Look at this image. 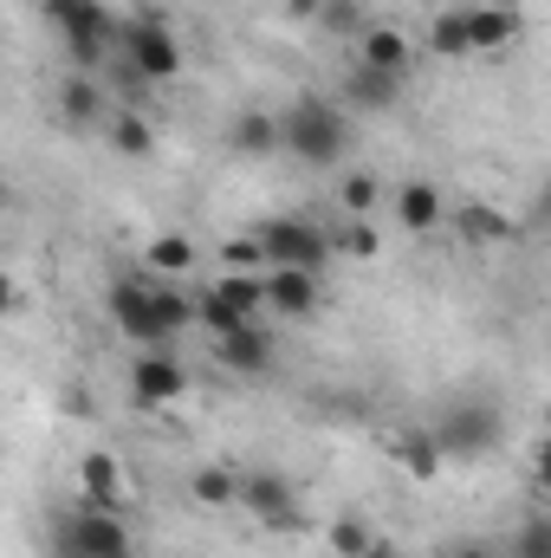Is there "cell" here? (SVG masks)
<instances>
[{
	"mask_svg": "<svg viewBox=\"0 0 551 558\" xmlns=\"http://www.w3.org/2000/svg\"><path fill=\"white\" fill-rule=\"evenodd\" d=\"M279 149L298 156V162H311V169L344 162V149H351V111L331 105V98H311V92L292 98L279 111Z\"/></svg>",
	"mask_w": 551,
	"mask_h": 558,
	"instance_id": "6da1fadb",
	"label": "cell"
},
{
	"mask_svg": "<svg viewBox=\"0 0 551 558\" xmlns=\"http://www.w3.org/2000/svg\"><path fill=\"white\" fill-rule=\"evenodd\" d=\"M454 558H493V553H487V546H461Z\"/></svg>",
	"mask_w": 551,
	"mask_h": 558,
	"instance_id": "8d00e7d4",
	"label": "cell"
},
{
	"mask_svg": "<svg viewBox=\"0 0 551 558\" xmlns=\"http://www.w3.org/2000/svg\"><path fill=\"white\" fill-rule=\"evenodd\" d=\"M188 397V364L169 357V351H137L131 357V403L137 410H162V403H182Z\"/></svg>",
	"mask_w": 551,
	"mask_h": 558,
	"instance_id": "9c48e42d",
	"label": "cell"
},
{
	"mask_svg": "<svg viewBox=\"0 0 551 558\" xmlns=\"http://www.w3.org/2000/svg\"><path fill=\"white\" fill-rule=\"evenodd\" d=\"M215 364L234 371V377H267L273 371V331L254 318V325H234L215 338Z\"/></svg>",
	"mask_w": 551,
	"mask_h": 558,
	"instance_id": "5bb4252c",
	"label": "cell"
},
{
	"mask_svg": "<svg viewBox=\"0 0 551 558\" xmlns=\"http://www.w3.org/2000/svg\"><path fill=\"white\" fill-rule=\"evenodd\" d=\"M254 241H260L267 267H292V274H325V260H331V234L311 215H267V221H254Z\"/></svg>",
	"mask_w": 551,
	"mask_h": 558,
	"instance_id": "5b68a950",
	"label": "cell"
},
{
	"mask_svg": "<svg viewBox=\"0 0 551 558\" xmlns=\"http://www.w3.org/2000/svg\"><path fill=\"white\" fill-rule=\"evenodd\" d=\"M428 435H434L441 461H480L487 448H500V435H506V410L487 403V397H461V403H448V410L434 416Z\"/></svg>",
	"mask_w": 551,
	"mask_h": 558,
	"instance_id": "3957f363",
	"label": "cell"
},
{
	"mask_svg": "<svg viewBox=\"0 0 551 558\" xmlns=\"http://www.w3.org/2000/svg\"><path fill=\"white\" fill-rule=\"evenodd\" d=\"M370 558H403V553H396L390 539H377V546H370Z\"/></svg>",
	"mask_w": 551,
	"mask_h": 558,
	"instance_id": "d590c367",
	"label": "cell"
},
{
	"mask_svg": "<svg viewBox=\"0 0 551 558\" xmlns=\"http://www.w3.org/2000/svg\"><path fill=\"white\" fill-rule=\"evenodd\" d=\"M403 98V78H383V72H351L344 78V111H390Z\"/></svg>",
	"mask_w": 551,
	"mask_h": 558,
	"instance_id": "7402d4cb",
	"label": "cell"
},
{
	"mask_svg": "<svg viewBox=\"0 0 551 558\" xmlns=\"http://www.w3.org/2000/svg\"><path fill=\"white\" fill-rule=\"evenodd\" d=\"M383 202V182H377V169H351L344 182H338V208L344 215H370Z\"/></svg>",
	"mask_w": 551,
	"mask_h": 558,
	"instance_id": "83f0119b",
	"label": "cell"
},
{
	"mask_svg": "<svg viewBox=\"0 0 551 558\" xmlns=\"http://www.w3.org/2000/svg\"><path fill=\"white\" fill-rule=\"evenodd\" d=\"M72 481H78V500L98 507V513H131L137 487H131V468L111 454V448H85L72 461Z\"/></svg>",
	"mask_w": 551,
	"mask_h": 558,
	"instance_id": "ba28073f",
	"label": "cell"
},
{
	"mask_svg": "<svg viewBox=\"0 0 551 558\" xmlns=\"http://www.w3.org/2000/svg\"><path fill=\"white\" fill-rule=\"evenodd\" d=\"M234 494H241V468L208 461V468H195V474H188V500H195V507H208V513H228V507H234Z\"/></svg>",
	"mask_w": 551,
	"mask_h": 558,
	"instance_id": "44dd1931",
	"label": "cell"
},
{
	"mask_svg": "<svg viewBox=\"0 0 551 558\" xmlns=\"http://www.w3.org/2000/svg\"><path fill=\"white\" fill-rule=\"evenodd\" d=\"M234 507H241V513H254L267 533H305L298 487H292V474H279V468H254V474H241Z\"/></svg>",
	"mask_w": 551,
	"mask_h": 558,
	"instance_id": "8992f818",
	"label": "cell"
},
{
	"mask_svg": "<svg viewBox=\"0 0 551 558\" xmlns=\"http://www.w3.org/2000/svg\"><path fill=\"white\" fill-rule=\"evenodd\" d=\"M260 286H267V312L273 318H311L318 312V274H292V267H267L260 274Z\"/></svg>",
	"mask_w": 551,
	"mask_h": 558,
	"instance_id": "e0dca14e",
	"label": "cell"
},
{
	"mask_svg": "<svg viewBox=\"0 0 551 558\" xmlns=\"http://www.w3.org/2000/svg\"><path fill=\"white\" fill-rule=\"evenodd\" d=\"M39 7V20L65 39V33H98V39H111L118 46V13L105 7V0H33Z\"/></svg>",
	"mask_w": 551,
	"mask_h": 558,
	"instance_id": "9a60e30c",
	"label": "cell"
},
{
	"mask_svg": "<svg viewBox=\"0 0 551 558\" xmlns=\"http://www.w3.org/2000/svg\"><path fill=\"white\" fill-rule=\"evenodd\" d=\"M331 247H344L351 260H377V254H383V234L370 228V215H344V234H338Z\"/></svg>",
	"mask_w": 551,
	"mask_h": 558,
	"instance_id": "f546056e",
	"label": "cell"
},
{
	"mask_svg": "<svg viewBox=\"0 0 551 558\" xmlns=\"http://www.w3.org/2000/svg\"><path fill=\"white\" fill-rule=\"evenodd\" d=\"M325 0H285V20H318Z\"/></svg>",
	"mask_w": 551,
	"mask_h": 558,
	"instance_id": "e575fe53",
	"label": "cell"
},
{
	"mask_svg": "<svg viewBox=\"0 0 551 558\" xmlns=\"http://www.w3.org/2000/svg\"><path fill=\"white\" fill-rule=\"evenodd\" d=\"M149 299H156V318H162V331H169V344L195 331V299H188L182 286H169V279H156V286H149Z\"/></svg>",
	"mask_w": 551,
	"mask_h": 558,
	"instance_id": "603a6c76",
	"label": "cell"
},
{
	"mask_svg": "<svg viewBox=\"0 0 551 558\" xmlns=\"http://www.w3.org/2000/svg\"><path fill=\"white\" fill-rule=\"evenodd\" d=\"M118 46H124V72L137 85H175L182 78V39H175L162 7H137L131 20H118Z\"/></svg>",
	"mask_w": 551,
	"mask_h": 558,
	"instance_id": "7a4b0ae2",
	"label": "cell"
},
{
	"mask_svg": "<svg viewBox=\"0 0 551 558\" xmlns=\"http://www.w3.org/2000/svg\"><path fill=\"white\" fill-rule=\"evenodd\" d=\"M441 228H454L467 247H506L519 228H513V215L506 208H493V202H461V208H448V221Z\"/></svg>",
	"mask_w": 551,
	"mask_h": 558,
	"instance_id": "2e32d148",
	"label": "cell"
},
{
	"mask_svg": "<svg viewBox=\"0 0 551 558\" xmlns=\"http://www.w3.org/2000/svg\"><path fill=\"white\" fill-rule=\"evenodd\" d=\"M208 292H215L221 305H234L241 318H260V312H267V286H260V274H221V279H208Z\"/></svg>",
	"mask_w": 551,
	"mask_h": 558,
	"instance_id": "cb8c5ba5",
	"label": "cell"
},
{
	"mask_svg": "<svg viewBox=\"0 0 551 558\" xmlns=\"http://www.w3.org/2000/svg\"><path fill=\"white\" fill-rule=\"evenodd\" d=\"M20 305H26V292H20V279H13L7 267H0V318H13Z\"/></svg>",
	"mask_w": 551,
	"mask_h": 558,
	"instance_id": "836d02e7",
	"label": "cell"
},
{
	"mask_svg": "<svg viewBox=\"0 0 551 558\" xmlns=\"http://www.w3.org/2000/svg\"><path fill=\"white\" fill-rule=\"evenodd\" d=\"M441 221H448V195H441V182H428V175L396 182V228H403L409 241L441 234Z\"/></svg>",
	"mask_w": 551,
	"mask_h": 558,
	"instance_id": "7c38bea8",
	"label": "cell"
},
{
	"mask_svg": "<svg viewBox=\"0 0 551 558\" xmlns=\"http://www.w3.org/2000/svg\"><path fill=\"white\" fill-rule=\"evenodd\" d=\"M195 260H201V254H195L188 234H156V241L143 247V274L149 279H188L195 274Z\"/></svg>",
	"mask_w": 551,
	"mask_h": 558,
	"instance_id": "d6986e66",
	"label": "cell"
},
{
	"mask_svg": "<svg viewBox=\"0 0 551 558\" xmlns=\"http://www.w3.org/2000/svg\"><path fill=\"white\" fill-rule=\"evenodd\" d=\"M513 558H551V520L546 513H532V520L519 526V553Z\"/></svg>",
	"mask_w": 551,
	"mask_h": 558,
	"instance_id": "d6a6232c",
	"label": "cell"
},
{
	"mask_svg": "<svg viewBox=\"0 0 551 558\" xmlns=\"http://www.w3.org/2000/svg\"><path fill=\"white\" fill-rule=\"evenodd\" d=\"M325 546H331V558H370L377 526H370V520H357V513H338V520L325 526Z\"/></svg>",
	"mask_w": 551,
	"mask_h": 558,
	"instance_id": "4316f807",
	"label": "cell"
},
{
	"mask_svg": "<svg viewBox=\"0 0 551 558\" xmlns=\"http://www.w3.org/2000/svg\"><path fill=\"white\" fill-rule=\"evenodd\" d=\"M52 558H137V539L124 526V513H98V507H72L52 520Z\"/></svg>",
	"mask_w": 551,
	"mask_h": 558,
	"instance_id": "277c9868",
	"label": "cell"
},
{
	"mask_svg": "<svg viewBox=\"0 0 551 558\" xmlns=\"http://www.w3.org/2000/svg\"><path fill=\"white\" fill-rule=\"evenodd\" d=\"M228 149H234V156H273L279 149V111H234Z\"/></svg>",
	"mask_w": 551,
	"mask_h": 558,
	"instance_id": "ffe728a7",
	"label": "cell"
},
{
	"mask_svg": "<svg viewBox=\"0 0 551 558\" xmlns=\"http://www.w3.org/2000/svg\"><path fill=\"white\" fill-rule=\"evenodd\" d=\"M461 20H467V52H474V59H500V52L519 39V26H526V13H519L513 0H480V7H461Z\"/></svg>",
	"mask_w": 551,
	"mask_h": 558,
	"instance_id": "30bf717a",
	"label": "cell"
},
{
	"mask_svg": "<svg viewBox=\"0 0 551 558\" xmlns=\"http://www.w3.org/2000/svg\"><path fill=\"white\" fill-rule=\"evenodd\" d=\"M311 26H325V33H338V39H357V33L370 26V13H364V0H325Z\"/></svg>",
	"mask_w": 551,
	"mask_h": 558,
	"instance_id": "f1b7e54d",
	"label": "cell"
},
{
	"mask_svg": "<svg viewBox=\"0 0 551 558\" xmlns=\"http://www.w3.org/2000/svg\"><path fill=\"white\" fill-rule=\"evenodd\" d=\"M52 111H59V124H65V131H105L111 98H105L98 72H72V78L52 92Z\"/></svg>",
	"mask_w": 551,
	"mask_h": 558,
	"instance_id": "4fadbf2b",
	"label": "cell"
},
{
	"mask_svg": "<svg viewBox=\"0 0 551 558\" xmlns=\"http://www.w3.org/2000/svg\"><path fill=\"white\" fill-rule=\"evenodd\" d=\"M383 454H390V461H396V468H403V474H409V481H434V474H441V468H448V461H441V448H434V435H428V428H396V435H390V441H383Z\"/></svg>",
	"mask_w": 551,
	"mask_h": 558,
	"instance_id": "ac0fdd59",
	"label": "cell"
},
{
	"mask_svg": "<svg viewBox=\"0 0 551 558\" xmlns=\"http://www.w3.org/2000/svg\"><path fill=\"white\" fill-rule=\"evenodd\" d=\"M357 65H364V72H383V78H403V85H409V72H415L409 33H403L396 20H370V26L357 33Z\"/></svg>",
	"mask_w": 551,
	"mask_h": 558,
	"instance_id": "8fae6325",
	"label": "cell"
},
{
	"mask_svg": "<svg viewBox=\"0 0 551 558\" xmlns=\"http://www.w3.org/2000/svg\"><path fill=\"white\" fill-rule=\"evenodd\" d=\"M428 52L448 59V65H454V59H474V52H467V20H461V7H441V13L428 20Z\"/></svg>",
	"mask_w": 551,
	"mask_h": 558,
	"instance_id": "484cf974",
	"label": "cell"
},
{
	"mask_svg": "<svg viewBox=\"0 0 551 558\" xmlns=\"http://www.w3.org/2000/svg\"><path fill=\"white\" fill-rule=\"evenodd\" d=\"M65 59H72V72H98V65L111 59V39H98V33H65Z\"/></svg>",
	"mask_w": 551,
	"mask_h": 558,
	"instance_id": "1f68e13d",
	"label": "cell"
},
{
	"mask_svg": "<svg viewBox=\"0 0 551 558\" xmlns=\"http://www.w3.org/2000/svg\"><path fill=\"white\" fill-rule=\"evenodd\" d=\"M105 137H111L118 156H137V162L156 149V131H149V118H143V111H111V118H105Z\"/></svg>",
	"mask_w": 551,
	"mask_h": 558,
	"instance_id": "d4e9b609",
	"label": "cell"
},
{
	"mask_svg": "<svg viewBox=\"0 0 551 558\" xmlns=\"http://www.w3.org/2000/svg\"><path fill=\"white\" fill-rule=\"evenodd\" d=\"M149 286H156L149 274H118L111 286H105V312H111V325H118L131 344H143V351H162V344H169V331H162V318H156Z\"/></svg>",
	"mask_w": 551,
	"mask_h": 558,
	"instance_id": "52a82bcc",
	"label": "cell"
},
{
	"mask_svg": "<svg viewBox=\"0 0 551 558\" xmlns=\"http://www.w3.org/2000/svg\"><path fill=\"white\" fill-rule=\"evenodd\" d=\"M221 274H267V254L254 234H228L221 241Z\"/></svg>",
	"mask_w": 551,
	"mask_h": 558,
	"instance_id": "4dcf8cb0",
	"label": "cell"
}]
</instances>
